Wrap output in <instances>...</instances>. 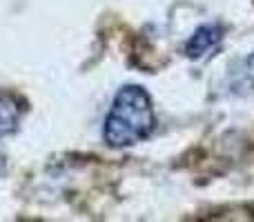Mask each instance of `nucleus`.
I'll use <instances>...</instances> for the list:
<instances>
[{
    "mask_svg": "<svg viewBox=\"0 0 254 222\" xmlns=\"http://www.w3.org/2000/svg\"><path fill=\"white\" fill-rule=\"evenodd\" d=\"M156 125L152 96L138 85H125L114 96L112 109L107 111L103 140L110 147L123 149L147 140Z\"/></svg>",
    "mask_w": 254,
    "mask_h": 222,
    "instance_id": "obj_1",
    "label": "nucleus"
},
{
    "mask_svg": "<svg viewBox=\"0 0 254 222\" xmlns=\"http://www.w3.org/2000/svg\"><path fill=\"white\" fill-rule=\"evenodd\" d=\"M221 40H223V27L221 25H216V22L201 25L185 43V56L192 58V60H198L205 53H210L212 49L219 47Z\"/></svg>",
    "mask_w": 254,
    "mask_h": 222,
    "instance_id": "obj_2",
    "label": "nucleus"
},
{
    "mask_svg": "<svg viewBox=\"0 0 254 222\" xmlns=\"http://www.w3.org/2000/svg\"><path fill=\"white\" fill-rule=\"evenodd\" d=\"M22 113H25V102L16 93L0 91V140L18 129Z\"/></svg>",
    "mask_w": 254,
    "mask_h": 222,
    "instance_id": "obj_3",
    "label": "nucleus"
},
{
    "mask_svg": "<svg viewBox=\"0 0 254 222\" xmlns=\"http://www.w3.org/2000/svg\"><path fill=\"white\" fill-rule=\"evenodd\" d=\"M230 87L234 93H252L254 91V51L237 62L230 74Z\"/></svg>",
    "mask_w": 254,
    "mask_h": 222,
    "instance_id": "obj_4",
    "label": "nucleus"
}]
</instances>
